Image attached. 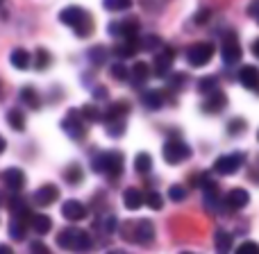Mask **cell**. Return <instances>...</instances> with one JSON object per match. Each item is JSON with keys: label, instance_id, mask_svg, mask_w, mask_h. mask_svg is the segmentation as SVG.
Instances as JSON below:
<instances>
[{"label": "cell", "instance_id": "1", "mask_svg": "<svg viewBox=\"0 0 259 254\" xmlns=\"http://www.w3.org/2000/svg\"><path fill=\"white\" fill-rule=\"evenodd\" d=\"M59 21L64 23L66 27H71L80 39L89 36L94 32V21H91V14L87 9L77 7V5H71V7H64L59 12Z\"/></svg>", "mask_w": 259, "mask_h": 254}, {"label": "cell", "instance_id": "2", "mask_svg": "<svg viewBox=\"0 0 259 254\" xmlns=\"http://www.w3.org/2000/svg\"><path fill=\"white\" fill-rule=\"evenodd\" d=\"M123 238H127L130 243H139V245H150L155 241V225L152 220L141 218V220H127L121 225Z\"/></svg>", "mask_w": 259, "mask_h": 254}, {"label": "cell", "instance_id": "3", "mask_svg": "<svg viewBox=\"0 0 259 254\" xmlns=\"http://www.w3.org/2000/svg\"><path fill=\"white\" fill-rule=\"evenodd\" d=\"M57 245L68 252H89L94 241H91L89 232L80 227H66L57 234Z\"/></svg>", "mask_w": 259, "mask_h": 254}, {"label": "cell", "instance_id": "4", "mask_svg": "<svg viewBox=\"0 0 259 254\" xmlns=\"http://www.w3.org/2000/svg\"><path fill=\"white\" fill-rule=\"evenodd\" d=\"M91 166H94L96 173H103L114 179L123 173V152H118V150L100 152V155H96L91 159Z\"/></svg>", "mask_w": 259, "mask_h": 254}, {"label": "cell", "instance_id": "5", "mask_svg": "<svg viewBox=\"0 0 259 254\" xmlns=\"http://www.w3.org/2000/svg\"><path fill=\"white\" fill-rule=\"evenodd\" d=\"M161 155H164V161L166 164H182L191 157V147L182 141V138H168L161 147Z\"/></svg>", "mask_w": 259, "mask_h": 254}, {"label": "cell", "instance_id": "6", "mask_svg": "<svg viewBox=\"0 0 259 254\" xmlns=\"http://www.w3.org/2000/svg\"><path fill=\"white\" fill-rule=\"evenodd\" d=\"M214 53H216V45L211 43V41H202V43H196L187 50V62L191 64L193 68H202L211 62Z\"/></svg>", "mask_w": 259, "mask_h": 254}, {"label": "cell", "instance_id": "7", "mask_svg": "<svg viewBox=\"0 0 259 254\" xmlns=\"http://www.w3.org/2000/svg\"><path fill=\"white\" fill-rule=\"evenodd\" d=\"M246 157L241 152H232V155H221L219 159L214 161V173L216 175H234L239 168L243 166Z\"/></svg>", "mask_w": 259, "mask_h": 254}, {"label": "cell", "instance_id": "8", "mask_svg": "<svg viewBox=\"0 0 259 254\" xmlns=\"http://www.w3.org/2000/svg\"><path fill=\"white\" fill-rule=\"evenodd\" d=\"M62 129L71 138H75V141H80V138L87 136L84 121H82V116H80V112H77V109H71V112L66 114V118L62 121Z\"/></svg>", "mask_w": 259, "mask_h": 254}, {"label": "cell", "instance_id": "9", "mask_svg": "<svg viewBox=\"0 0 259 254\" xmlns=\"http://www.w3.org/2000/svg\"><path fill=\"white\" fill-rule=\"evenodd\" d=\"M139 21L137 18H125V21H121V23H112L109 25V34H114V36H121L123 41H130V39H137L139 36Z\"/></svg>", "mask_w": 259, "mask_h": 254}, {"label": "cell", "instance_id": "10", "mask_svg": "<svg viewBox=\"0 0 259 254\" xmlns=\"http://www.w3.org/2000/svg\"><path fill=\"white\" fill-rule=\"evenodd\" d=\"M0 182H3L9 191L18 193L25 186V173H23L21 168H5L3 173H0Z\"/></svg>", "mask_w": 259, "mask_h": 254}, {"label": "cell", "instance_id": "11", "mask_svg": "<svg viewBox=\"0 0 259 254\" xmlns=\"http://www.w3.org/2000/svg\"><path fill=\"white\" fill-rule=\"evenodd\" d=\"M175 59V50L173 48H166L161 55H157L155 62H152V68H150V75L155 77H166L170 71V64Z\"/></svg>", "mask_w": 259, "mask_h": 254}, {"label": "cell", "instance_id": "12", "mask_svg": "<svg viewBox=\"0 0 259 254\" xmlns=\"http://www.w3.org/2000/svg\"><path fill=\"white\" fill-rule=\"evenodd\" d=\"M32 200H34L36 207H50L59 200V188L55 184H44V186H39L34 191Z\"/></svg>", "mask_w": 259, "mask_h": 254}, {"label": "cell", "instance_id": "13", "mask_svg": "<svg viewBox=\"0 0 259 254\" xmlns=\"http://www.w3.org/2000/svg\"><path fill=\"white\" fill-rule=\"evenodd\" d=\"M248 202H250V193H248L246 188H232V191H230L228 195L223 197V205L228 207L230 211H241V209H246Z\"/></svg>", "mask_w": 259, "mask_h": 254}, {"label": "cell", "instance_id": "14", "mask_svg": "<svg viewBox=\"0 0 259 254\" xmlns=\"http://www.w3.org/2000/svg\"><path fill=\"white\" fill-rule=\"evenodd\" d=\"M87 207L82 205L80 200H66L62 205V216L66 220H71V223H77V220H84L87 218Z\"/></svg>", "mask_w": 259, "mask_h": 254}, {"label": "cell", "instance_id": "15", "mask_svg": "<svg viewBox=\"0 0 259 254\" xmlns=\"http://www.w3.org/2000/svg\"><path fill=\"white\" fill-rule=\"evenodd\" d=\"M221 57H223L225 64H237L239 59H241V45H239V41L234 39V36H230V39L223 41V48H221Z\"/></svg>", "mask_w": 259, "mask_h": 254}, {"label": "cell", "instance_id": "16", "mask_svg": "<svg viewBox=\"0 0 259 254\" xmlns=\"http://www.w3.org/2000/svg\"><path fill=\"white\" fill-rule=\"evenodd\" d=\"M225 105H228V98H225L223 91H214V93L207 95V100L202 103V112L205 114H219L225 109Z\"/></svg>", "mask_w": 259, "mask_h": 254}, {"label": "cell", "instance_id": "17", "mask_svg": "<svg viewBox=\"0 0 259 254\" xmlns=\"http://www.w3.org/2000/svg\"><path fill=\"white\" fill-rule=\"evenodd\" d=\"M239 82H241L246 89L257 91L259 93V68L257 66H243L239 73Z\"/></svg>", "mask_w": 259, "mask_h": 254}, {"label": "cell", "instance_id": "18", "mask_svg": "<svg viewBox=\"0 0 259 254\" xmlns=\"http://www.w3.org/2000/svg\"><path fill=\"white\" fill-rule=\"evenodd\" d=\"M130 112V103H125V100H118V103H112L109 105V109L103 114V121L109 123V121H123V118L127 116Z\"/></svg>", "mask_w": 259, "mask_h": 254}, {"label": "cell", "instance_id": "19", "mask_svg": "<svg viewBox=\"0 0 259 254\" xmlns=\"http://www.w3.org/2000/svg\"><path fill=\"white\" fill-rule=\"evenodd\" d=\"M123 205H125V209H130V211L141 209L143 207V191H139L137 186L125 188V193H123Z\"/></svg>", "mask_w": 259, "mask_h": 254}, {"label": "cell", "instance_id": "20", "mask_svg": "<svg viewBox=\"0 0 259 254\" xmlns=\"http://www.w3.org/2000/svg\"><path fill=\"white\" fill-rule=\"evenodd\" d=\"M141 103L146 109H150V112H157V109H161V105H164V91H143L141 93Z\"/></svg>", "mask_w": 259, "mask_h": 254}, {"label": "cell", "instance_id": "21", "mask_svg": "<svg viewBox=\"0 0 259 254\" xmlns=\"http://www.w3.org/2000/svg\"><path fill=\"white\" fill-rule=\"evenodd\" d=\"M9 62H12L14 68H18V71H25V68H30L32 57H30V53H27L25 48H14L12 55H9Z\"/></svg>", "mask_w": 259, "mask_h": 254}, {"label": "cell", "instance_id": "22", "mask_svg": "<svg viewBox=\"0 0 259 254\" xmlns=\"http://www.w3.org/2000/svg\"><path fill=\"white\" fill-rule=\"evenodd\" d=\"M30 227L34 229L39 236H44V234H48L50 229H53V220H50V216H46V214H32Z\"/></svg>", "mask_w": 259, "mask_h": 254}, {"label": "cell", "instance_id": "23", "mask_svg": "<svg viewBox=\"0 0 259 254\" xmlns=\"http://www.w3.org/2000/svg\"><path fill=\"white\" fill-rule=\"evenodd\" d=\"M137 50H139V39H130V41H121V43H116L112 53L116 55L118 59H127V57H134Z\"/></svg>", "mask_w": 259, "mask_h": 254}, {"label": "cell", "instance_id": "24", "mask_svg": "<svg viewBox=\"0 0 259 254\" xmlns=\"http://www.w3.org/2000/svg\"><path fill=\"white\" fill-rule=\"evenodd\" d=\"M18 98H21V103L27 105L30 109H39L41 107V98H39V93H36L34 86H23L21 93H18Z\"/></svg>", "mask_w": 259, "mask_h": 254}, {"label": "cell", "instance_id": "25", "mask_svg": "<svg viewBox=\"0 0 259 254\" xmlns=\"http://www.w3.org/2000/svg\"><path fill=\"white\" fill-rule=\"evenodd\" d=\"M84 123H100L103 121V112L96 105H82V109H77Z\"/></svg>", "mask_w": 259, "mask_h": 254}, {"label": "cell", "instance_id": "26", "mask_svg": "<svg viewBox=\"0 0 259 254\" xmlns=\"http://www.w3.org/2000/svg\"><path fill=\"white\" fill-rule=\"evenodd\" d=\"M27 225L30 223H25V220H21V218H12V223H9V236H12L14 241H23L27 234Z\"/></svg>", "mask_w": 259, "mask_h": 254}, {"label": "cell", "instance_id": "27", "mask_svg": "<svg viewBox=\"0 0 259 254\" xmlns=\"http://www.w3.org/2000/svg\"><path fill=\"white\" fill-rule=\"evenodd\" d=\"M7 123L14 132H23L25 129V114L21 109H9L7 112Z\"/></svg>", "mask_w": 259, "mask_h": 254}, {"label": "cell", "instance_id": "28", "mask_svg": "<svg viewBox=\"0 0 259 254\" xmlns=\"http://www.w3.org/2000/svg\"><path fill=\"white\" fill-rule=\"evenodd\" d=\"M152 168V157L148 155V152H139L137 157H134V170H137L139 175H148Z\"/></svg>", "mask_w": 259, "mask_h": 254}, {"label": "cell", "instance_id": "29", "mask_svg": "<svg viewBox=\"0 0 259 254\" xmlns=\"http://www.w3.org/2000/svg\"><path fill=\"white\" fill-rule=\"evenodd\" d=\"M148 77H150V66H148L146 62H137L132 66V80L134 84H143V82H148Z\"/></svg>", "mask_w": 259, "mask_h": 254}, {"label": "cell", "instance_id": "30", "mask_svg": "<svg viewBox=\"0 0 259 254\" xmlns=\"http://www.w3.org/2000/svg\"><path fill=\"white\" fill-rule=\"evenodd\" d=\"M64 179H66L71 186H77V184H82V179H84V173H82V166L77 164H71L66 170H64Z\"/></svg>", "mask_w": 259, "mask_h": 254}, {"label": "cell", "instance_id": "31", "mask_svg": "<svg viewBox=\"0 0 259 254\" xmlns=\"http://www.w3.org/2000/svg\"><path fill=\"white\" fill-rule=\"evenodd\" d=\"M214 243H216V250H219L221 254H228V250H232V236H230L228 232H223V229L216 232Z\"/></svg>", "mask_w": 259, "mask_h": 254}, {"label": "cell", "instance_id": "32", "mask_svg": "<svg viewBox=\"0 0 259 254\" xmlns=\"http://www.w3.org/2000/svg\"><path fill=\"white\" fill-rule=\"evenodd\" d=\"M50 62H53V59H50V53L46 48H39L34 53V68L36 71H46V68L50 66Z\"/></svg>", "mask_w": 259, "mask_h": 254}, {"label": "cell", "instance_id": "33", "mask_svg": "<svg viewBox=\"0 0 259 254\" xmlns=\"http://www.w3.org/2000/svg\"><path fill=\"white\" fill-rule=\"evenodd\" d=\"M198 91L205 95L214 93V91H219V80H216V77H202V80L198 82Z\"/></svg>", "mask_w": 259, "mask_h": 254}, {"label": "cell", "instance_id": "34", "mask_svg": "<svg viewBox=\"0 0 259 254\" xmlns=\"http://www.w3.org/2000/svg\"><path fill=\"white\" fill-rule=\"evenodd\" d=\"M109 75H112L116 82H125L127 75H130V71L125 68V64H123V62H116V64H112V66H109Z\"/></svg>", "mask_w": 259, "mask_h": 254}, {"label": "cell", "instance_id": "35", "mask_svg": "<svg viewBox=\"0 0 259 254\" xmlns=\"http://www.w3.org/2000/svg\"><path fill=\"white\" fill-rule=\"evenodd\" d=\"M143 205H148L152 211H159L164 207V200H161V195L157 191H150L148 195H143Z\"/></svg>", "mask_w": 259, "mask_h": 254}, {"label": "cell", "instance_id": "36", "mask_svg": "<svg viewBox=\"0 0 259 254\" xmlns=\"http://www.w3.org/2000/svg\"><path fill=\"white\" fill-rule=\"evenodd\" d=\"M103 5L109 12H125L132 7V0H103Z\"/></svg>", "mask_w": 259, "mask_h": 254}, {"label": "cell", "instance_id": "37", "mask_svg": "<svg viewBox=\"0 0 259 254\" xmlns=\"http://www.w3.org/2000/svg\"><path fill=\"white\" fill-rule=\"evenodd\" d=\"M105 125H107V134L112 138L125 134V121H109V123H105Z\"/></svg>", "mask_w": 259, "mask_h": 254}, {"label": "cell", "instance_id": "38", "mask_svg": "<svg viewBox=\"0 0 259 254\" xmlns=\"http://www.w3.org/2000/svg\"><path fill=\"white\" fill-rule=\"evenodd\" d=\"M105 57H107V50H105L103 45H96V48L89 50V59H91V64H96V66H100V64L105 62Z\"/></svg>", "mask_w": 259, "mask_h": 254}, {"label": "cell", "instance_id": "39", "mask_svg": "<svg viewBox=\"0 0 259 254\" xmlns=\"http://www.w3.org/2000/svg\"><path fill=\"white\" fill-rule=\"evenodd\" d=\"M234 254H259V243L255 241H246L234 250Z\"/></svg>", "mask_w": 259, "mask_h": 254}, {"label": "cell", "instance_id": "40", "mask_svg": "<svg viewBox=\"0 0 259 254\" xmlns=\"http://www.w3.org/2000/svg\"><path fill=\"white\" fill-rule=\"evenodd\" d=\"M157 45H161V39L155 34H150L143 41H139V50H152V48H157Z\"/></svg>", "mask_w": 259, "mask_h": 254}, {"label": "cell", "instance_id": "41", "mask_svg": "<svg viewBox=\"0 0 259 254\" xmlns=\"http://www.w3.org/2000/svg\"><path fill=\"white\" fill-rule=\"evenodd\" d=\"M168 197L173 202H182L184 197H187V188L184 186H178V184H173V186L168 188Z\"/></svg>", "mask_w": 259, "mask_h": 254}, {"label": "cell", "instance_id": "42", "mask_svg": "<svg viewBox=\"0 0 259 254\" xmlns=\"http://www.w3.org/2000/svg\"><path fill=\"white\" fill-rule=\"evenodd\" d=\"M243 129H246V121H243V118H234V121H230V123H228V132L232 134V136L241 134Z\"/></svg>", "mask_w": 259, "mask_h": 254}, {"label": "cell", "instance_id": "43", "mask_svg": "<svg viewBox=\"0 0 259 254\" xmlns=\"http://www.w3.org/2000/svg\"><path fill=\"white\" fill-rule=\"evenodd\" d=\"M30 254H53L48 250V245H46V243H41V241H34L30 245Z\"/></svg>", "mask_w": 259, "mask_h": 254}, {"label": "cell", "instance_id": "44", "mask_svg": "<svg viewBox=\"0 0 259 254\" xmlns=\"http://www.w3.org/2000/svg\"><path fill=\"white\" fill-rule=\"evenodd\" d=\"M209 16H211L209 9H200V12L193 16V23H196V25H205V23L209 21Z\"/></svg>", "mask_w": 259, "mask_h": 254}, {"label": "cell", "instance_id": "45", "mask_svg": "<svg viewBox=\"0 0 259 254\" xmlns=\"http://www.w3.org/2000/svg\"><path fill=\"white\" fill-rule=\"evenodd\" d=\"M248 16L255 18V23L259 25V0H250V5H248Z\"/></svg>", "mask_w": 259, "mask_h": 254}, {"label": "cell", "instance_id": "46", "mask_svg": "<svg viewBox=\"0 0 259 254\" xmlns=\"http://www.w3.org/2000/svg\"><path fill=\"white\" fill-rule=\"evenodd\" d=\"M184 80H187V77H184V73H175V75L170 77L168 86H170V89H180V86L184 84Z\"/></svg>", "mask_w": 259, "mask_h": 254}, {"label": "cell", "instance_id": "47", "mask_svg": "<svg viewBox=\"0 0 259 254\" xmlns=\"http://www.w3.org/2000/svg\"><path fill=\"white\" fill-rule=\"evenodd\" d=\"M107 89H105V86H96V89H94V98L96 100H107Z\"/></svg>", "mask_w": 259, "mask_h": 254}, {"label": "cell", "instance_id": "48", "mask_svg": "<svg viewBox=\"0 0 259 254\" xmlns=\"http://www.w3.org/2000/svg\"><path fill=\"white\" fill-rule=\"evenodd\" d=\"M0 254H14V250L9 245H5V243H0Z\"/></svg>", "mask_w": 259, "mask_h": 254}, {"label": "cell", "instance_id": "49", "mask_svg": "<svg viewBox=\"0 0 259 254\" xmlns=\"http://www.w3.org/2000/svg\"><path fill=\"white\" fill-rule=\"evenodd\" d=\"M252 55L259 57V39H255V43H252Z\"/></svg>", "mask_w": 259, "mask_h": 254}, {"label": "cell", "instance_id": "50", "mask_svg": "<svg viewBox=\"0 0 259 254\" xmlns=\"http://www.w3.org/2000/svg\"><path fill=\"white\" fill-rule=\"evenodd\" d=\"M5 147H7V141H5V138L0 136V155H3V152H5Z\"/></svg>", "mask_w": 259, "mask_h": 254}, {"label": "cell", "instance_id": "51", "mask_svg": "<svg viewBox=\"0 0 259 254\" xmlns=\"http://www.w3.org/2000/svg\"><path fill=\"white\" fill-rule=\"evenodd\" d=\"M107 254H127V252H123V250H112V252H107Z\"/></svg>", "mask_w": 259, "mask_h": 254}, {"label": "cell", "instance_id": "52", "mask_svg": "<svg viewBox=\"0 0 259 254\" xmlns=\"http://www.w3.org/2000/svg\"><path fill=\"white\" fill-rule=\"evenodd\" d=\"M182 254H191V252H182Z\"/></svg>", "mask_w": 259, "mask_h": 254}, {"label": "cell", "instance_id": "53", "mask_svg": "<svg viewBox=\"0 0 259 254\" xmlns=\"http://www.w3.org/2000/svg\"><path fill=\"white\" fill-rule=\"evenodd\" d=\"M257 138H259V132H257Z\"/></svg>", "mask_w": 259, "mask_h": 254}, {"label": "cell", "instance_id": "54", "mask_svg": "<svg viewBox=\"0 0 259 254\" xmlns=\"http://www.w3.org/2000/svg\"><path fill=\"white\" fill-rule=\"evenodd\" d=\"M0 3H3V0H0Z\"/></svg>", "mask_w": 259, "mask_h": 254}]
</instances>
